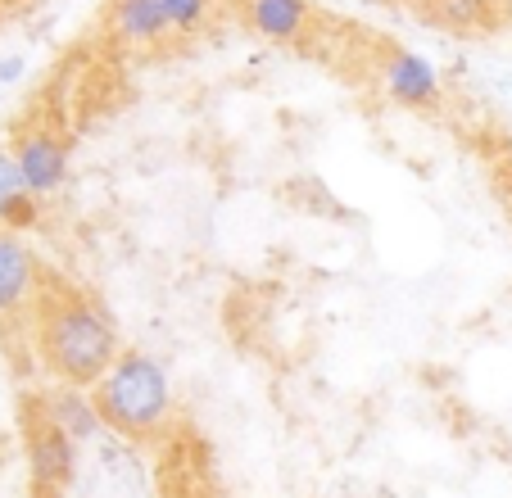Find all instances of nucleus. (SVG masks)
I'll return each mask as SVG.
<instances>
[]
</instances>
